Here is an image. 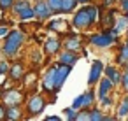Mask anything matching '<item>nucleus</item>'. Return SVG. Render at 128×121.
Instances as JSON below:
<instances>
[{
  "mask_svg": "<svg viewBox=\"0 0 128 121\" xmlns=\"http://www.w3.org/2000/svg\"><path fill=\"white\" fill-rule=\"evenodd\" d=\"M95 18H96V7H93V6L84 7L74 16V26L76 28H88L93 25Z\"/></svg>",
  "mask_w": 128,
  "mask_h": 121,
  "instance_id": "1",
  "label": "nucleus"
},
{
  "mask_svg": "<svg viewBox=\"0 0 128 121\" xmlns=\"http://www.w3.org/2000/svg\"><path fill=\"white\" fill-rule=\"evenodd\" d=\"M23 34L18 32V30H12L11 34H7V40H6V46H4V53L6 54H14L18 51V48L23 44Z\"/></svg>",
  "mask_w": 128,
  "mask_h": 121,
  "instance_id": "2",
  "label": "nucleus"
},
{
  "mask_svg": "<svg viewBox=\"0 0 128 121\" xmlns=\"http://www.w3.org/2000/svg\"><path fill=\"white\" fill-rule=\"evenodd\" d=\"M46 107V100L42 96H34L32 100H28V114L30 116H37L44 110Z\"/></svg>",
  "mask_w": 128,
  "mask_h": 121,
  "instance_id": "3",
  "label": "nucleus"
},
{
  "mask_svg": "<svg viewBox=\"0 0 128 121\" xmlns=\"http://www.w3.org/2000/svg\"><path fill=\"white\" fill-rule=\"evenodd\" d=\"M114 39H116V35L114 34H100V35H93L91 37V44H95V46H98V48H107V46H110L112 42H114Z\"/></svg>",
  "mask_w": 128,
  "mask_h": 121,
  "instance_id": "4",
  "label": "nucleus"
},
{
  "mask_svg": "<svg viewBox=\"0 0 128 121\" xmlns=\"http://www.w3.org/2000/svg\"><path fill=\"white\" fill-rule=\"evenodd\" d=\"M70 65H65V63H60V65H56V90H60L62 88V84L65 82V79L68 77V74H70Z\"/></svg>",
  "mask_w": 128,
  "mask_h": 121,
  "instance_id": "5",
  "label": "nucleus"
},
{
  "mask_svg": "<svg viewBox=\"0 0 128 121\" xmlns=\"http://www.w3.org/2000/svg\"><path fill=\"white\" fill-rule=\"evenodd\" d=\"M44 90H48V91L56 90V67L49 68V72L46 74V77H44Z\"/></svg>",
  "mask_w": 128,
  "mask_h": 121,
  "instance_id": "6",
  "label": "nucleus"
},
{
  "mask_svg": "<svg viewBox=\"0 0 128 121\" xmlns=\"http://www.w3.org/2000/svg\"><path fill=\"white\" fill-rule=\"evenodd\" d=\"M102 62H93V65H91V74H90V77H88V82L90 84H95L96 81H98V77H100V74H102Z\"/></svg>",
  "mask_w": 128,
  "mask_h": 121,
  "instance_id": "7",
  "label": "nucleus"
},
{
  "mask_svg": "<svg viewBox=\"0 0 128 121\" xmlns=\"http://www.w3.org/2000/svg\"><path fill=\"white\" fill-rule=\"evenodd\" d=\"M4 100H6L9 105H18V104L23 100V96H21V93H20V91L11 90V91H7V93L4 95Z\"/></svg>",
  "mask_w": 128,
  "mask_h": 121,
  "instance_id": "8",
  "label": "nucleus"
},
{
  "mask_svg": "<svg viewBox=\"0 0 128 121\" xmlns=\"http://www.w3.org/2000/svg\"><path fill=\"white\" fill-rule=\"evenodd\" d=\"M35 16L39 18V20H46L48 16H49V7H48V4L46 2H37V6H35Z\"/></svg>",
  "mask_w": 128,
  "mask_h": 121,
  "instance_id": "9",
  "label": "nucleus"
},
{
  "mask_svg": "<svg viewBox=\"0 0 128 121\" xmlns=\"http://www.w3.org/2000/svg\"><path fill=\"white\" fill-rule=\"evenodd\" d=\"M63 46L67 48V51H77L81 48V40H79L77 35H70V37H67V40H65Z\"/></svg>",
  "mask_w": 128,
  "mask_h": 121,
  "instance_id": "10",
  "label": "nucleus"
},
{
  "mask_svg": "<svg viewBox=\"0 0 128 121\" xmlns=\"http://www.w3.org/2000/svg\"><path fill=\"white\" fill-rule=\"evenodd\" d=\"M112 84H114V82H112V81H110L109 77H105V79H104V81L100 82V88H98V96H100V98L107 96V91H109V90L112 88Z\"/></svg>",
  "mask_w": 128,
  "mask_h": 121,
  "instance_id": "11",
  "label": "nucleus"
},
{
  "mask_svg": "<svg viewBox=\"0 0 128 121\" xmlns=\"http://www.w3.org/2000/svg\"><path fill=\"white\" fill-rule=\"evenodd\" d=\"M77 62V56L72 53V51H67V53H63L62 56H60V63H65V65H74Z\"/></svg>",
  "mask_w": 128,
  "mask_h": 121,
  "instance_id": "12",
  "label": "nucleus"
},
{
  "mask_svg": "<svg viewBox=\"0 0 128 121\" xmlns=\"http://www.w3.org/2000/svg\"><path fill=\"white\" fill-rule=\"evenodd\" d=\"M105 76L114 82V84H118V82H121V76H119V72L114 68V67H107L105 68Z\"/></svg>",
  "mask_w": 128,
  "mask_h": 121,
  "instance_id": "13",
  "label": "nucleus"
},
{
  "mask_svg": "<svg viewBox=\"0 0 128 121\" xmlns=\"http://www.w3.org/2000/svg\"><path fill=\"white\" fill-rule=\"evenodd\" d=\"M60 49V42L56 40V39H49L48 42H46V53L48 54H53V53H56Z\"/></svg>",
  "mask_w": 128,
  "mask_h": 121,
  "instance_id": "14",
  "label": "nucleus"
},
{
  "mask_svg": "<svg viewBox=\"0 0 128 121\" xmlns=\"http://www.w3.org/2000/svg\"><path fill=\"white\" fill-rule=\"evenodd\" d=\"M6 118H9V119H20L21 118V110L18 109V105H9V109L6 112Z\"/></svg>",
  "mask_w": 128,
  "mask_h": 121,
  "instance_id": "15",
  "label": "nucleus"
},
{
  "mask_svg": "<svg viewBox=\"0 0 128 121\" xmlns=\"http://www.w3.org/2000/svg\"><path fill=\"white\" fill-rule=\"evenodd\" d=\"M21 76H23V67H21V63L12 65V68H11V77H12L14 81H18V79H21Z\"/></svg>",
  "mask_w": 128,
  "mask_h": 121,
  "instance_id": "16",
  "label": "nucleus"
},
{
  "mask_svg": "<svg viewBox=\"0 0 128 121\" xmlns=\"http://www.w3.org/2000/svg\"><path fill=\"white\" fill-rule=\"evenodd\" d=\"M76 4H77V0H62V12H70V11H74Z\"/></svg>",
  "mask_w": 128,
  "mask_h": 121,
  "instance_id": "17",
  "label": "nucleus"
},
{
  "mask_svg": "<svg viewBox=\"0 0 128 121\" xmlns=\"http://www.w3.org/2000/svg\"><path fill=\"white\" fill-rule=\"evenodd\" d=\"M48 7L53 12H62V0H48Z\"/></svg>",
  "mask_w": 128,
  "mask_h": 121,
  "instance_id": "18",
  "label": "nucleus"
},
{
  "mask_svg": "<svg viewBox=\"0 0 128 121\" xmlns=\"http://www.w3.org/2000/svg\"><path fill=\"white\" fill-rule=\"evenodd\" d=\"M49 28L51 30H56V32H65V30H68V25L65 21H53L49 25Z\"/></svg>",
  "mask_w": 128,
  "mask_h": 121,
  "instance_id": "19",
  "label": "nucleus"
},
{
  "mask_svg": "<svg viewBox=\"0 0 128 121\" xmlns=\"http://www.w3.org/2000/svg\"><path fill=\"white\" fill-rule=\"evenodd\" d=\"M118 114L121 118H126L128 116V98H123V102H121V105L118 109Z\"/></svg>",
  "mask_w": 128,
  "mask_h": 121,
  "instance_id": "20",
  "label": "nucleus"
},
{
  "mask_svg": "<svg viewBox=\"0 0 128 121\" xmlns=\"http://www.w3.org/2000/svg\"><path fill=\"white\" fill-rule=\"evenodd\" d=\"M35 16V11H32L30 7H25L23 11H20V18L21 20H30V18H34Z\"/></svg>",
  "mask_w": 128,
  "mask_h": 121,
  "instance_id": "21",
  "label": "nucleus"
},
{
  "mask_svg": "<svg viewBox=\"0 0 128 121\" xmlns=\"http://www.w3.org/2000/svg\"><path fill=\"white\" fill-rule=\"evenodd\" d=\"M118 62H119V63H126V62H128V42L123 46V49H121V53H119Z\"/></svg>",
  "mask_w": 128,
  "mask_h": 121,
  "instance_id": "22",
  "label": "nucleus"
},
{
  "mask_svg": "<svg viewBox=\"0 0 128 121\" xmlns=\"http://www.w3.org/2000/svg\"><path fill=\"white\" fill-rule=\"evenodd\" d=\"M91 102H93V91H88V93H84V95H82V107H88V105H91Z\"/></svg>",
  "mask_w": 128,
  "mask_h": 121,
  "instance_id": "23",
  "label": "nucleus"
},
{
  "mask_svg": "<svg viewBox=\"0 0 128 121\" xmlns=\"http://www.w3.org/2000/svg\"><path fill=\"white\" fill-rule=\"evenodd\" d=\"M90 119H93V121H100V119H104V116H102L100 110H91V112H90Z\"/></svg>",
  "mask_w": 128,
  "mask_h": 121,
  "instance_id": "24",
  "label": "nucleus"
},
{
  "mask_svg": "<svg viewBox=\"0 0 128 121\" xmlns=\"http://www.w3.org/2000/svg\"><path fill=\"white\" fill-rule=\"evenodd\" d=\"M11 6H12V0H0V7H2L4 11H6V9H9Z\"/></svg>",
  "mask_w": 128,
  "mask_h": 121,
  "instance_id": "25",
  "label": "nucleus"
},
{
  "mask_svg": "<svg viewBox=\"0 0 128 121\" xmlns=\"http://www.w3.org/2000/svg\"><path fill=\"white\" fill-rule=\"evenodd\" d=\"M72 107H74V109H79V107H82V95H81V96H77V98L74 100Z\"/></svg>",
  "mask_w": 128,
  "mask_h": 121,
  "instance_id": "26",
  "label": "nucleus"
},
{
  "mask_svg": "<svg viewBox=\"0 0 128 121\" xmlns=\"http://www.w3.org/2000/svg\"><path fill=\"white\" fill-rule=\"evenodd\" d=\"M112 21H114V18H112V12H110V14H107V18L104 20L102 25H104V26H109V25H112Z\"/></svg>",
  "mask_w": 128,
  "mask_h": 121,
  "instance_id": "27",
  "label": "nucleus"
},
{
  "mask_svg": "<svg viewBox=\"0 0 128 121\" xmlns=\"http://www.w3.org/2000/svg\"><path fill=\"white\" fill-rule=\"evenodd\" d=\"M25 7H28V4H26V2H18V4L14 6V9H16L18 12H20V11H23Z\"/></svg>",
  "mask_w": 128,
  "mask_h": 121,
  "instance_id": "28",
  "label": "nucleus"
},
{
  "mask_svg": "<svg viewBox=\"0 0 128 121\" xmlns=\"http://www.w3.org/2000/svg\"><path fill=\"white\" fill-rule=\"evenodd\" d=\"M121 82H123V88H124V90L128 91V70H126V74H124V76L121 77Z\"/></svg>",
  "mask_w": 128,
  "mask_h": 121,
  "instance_id": "29",
  "label": "nucleus"
},
{
  "mask_svg": "<svg viewBox=\"0 0 128 121\" xmlns=\"http://www.w3.org/2000/svg\"><path fill=\"white\" fill-rule=\"evenodd\" d=\"M65 114H68V119H76V118H77V114L74 112V107H72V109H67Z\"/></svg>",
  "mask_w": 128,
  "mask_h": 121,
  "instance_id": "30",
  "label": "nucleus"
},
{
  "mask_svg": "<svg viewBox=\"0 0 128 121\" xmlns=\"http://www.w3.org/2000/svg\"><path fill=\"white\" fill-rule=\"evenodd\" d=\"M76 119H90V112H79Z\"/></svg>",
  "mask_w": 128,
  "mask_h": 121,
  "instance_id": "31",
  "label": "nucleus"
},
{
  "mask_svg": "<svg viewBox=\"0 0 128 121\" xmlns=\"http://www.w3.org/2000/svg\"><path fill=\"white\" fill-rule=\"evenodd\" d=\"M121 9L124 12H128V0H121Z\"/></svg>",
  "mask_w": 128,
  "mask_h": 121,
  "instance_id": "32",
  "label": "nucleus"
},
{
  "mask_svg": "<svg viewBox=\"0 0 128 121\" xmlns=\"http://www.w3.org/2000/svg\"><path fill=\"white\" fill-rule=\"evenodd\" d=\"M6 112H7V110H6L2 105H0V119H2V118H6Z\"/></svg>",
  "mask_w": 128,
  "mask_h": 121,
  "instance_id": "33",
  "label": "nucleus"
},
{
  "mask_svg": "<svg viewBox=\"0 0 128 121\" xmlns=\"http://www.w3.org/2000/svg\"><path fill=\"white\" fill-rule=\"evenodd\" d=\"M6 70H7V65H6V63H2V65H0V74H4Z\"/></svg>",
  "mask_w": 128,
  "mask_h": 121,
  "instance_id": "34",
  "label": "nucleus"
},
{
  "mask_svg": "<svg viewBox=\"0 0 128 121\" xmlns=\"http://www.w3.org/2000/svg\"><path fill=\"white\" fill-rule=\"evenodd\" d=\"M0 35H7V28L6 26H0Z\"/></svg>",
  "mask_w": 128,
  "mask_h": 121,
  "instance_id": "35",
  "label": "nucleus"
},
{
  "mask_svg": "<svg viewBox=\"0 0 128 121\" xmlns=\"http://www.w3.org/2000/svg\"><path fill=\"white\" fill-rule=\"evenodd\" d=\"M60 118H56V116H53V118H48V121H58Z\"/></svg>",
  "mask_w": 128,
  "mask_h": 121,
  "instance_id": "36",
  "label": "nucleus"
},
{
  "mask_svg": "<svg viewBox=\"0 0 128 121\" xmlns=\"http://www.w3.org/2000/svg\"><path fill=\"white\" fill-rule=\"evenodd\" d=\"M104 4H105V6H110V4H112V0H105Z\"/></svg>",
  "mask_w": 128,
  "mask_h": 121,
  "instance_id": "37",
  "label": "nucleus"
},
{
  "mask_svg": "<svg viewBox=\"0 0 128 121\" xmlns=\"http://www.w3.org/2000/svg\"><path fill=\"white\" fill-rule=\"evenodd\" d=\"M77 2H88V0H77Z\"/></svg>",
  "mask_w": 128,
  "mask_h": 121,
  "instance_id": "38",
  "label": "nucleus"
},
{
  "mask_svg": "<svg viewBox=\"0 0 128 121\" xmlns=\"http://www.w3.org/2000/svg\"><path fill=\"white\" fill-rule=\"evenodd\" d=\"M126 70H128V62H126Z\"/></svg>",
  "mask_w": 128,
  "mask_h": 121,
  "instance_id": "39",
  "label": "nucleus"
},
{
  "mask_svg": "<svg viewBox=\"0 0 128 121\" xmlns=\"http://www.w3.org/2000/svg\"><path fill=\"white\" fill-rule=\"evenodd\" d=\"M126 20H128V12H126Z\"/></svg>",
  "mask_w": 128,
  "mask_h": 121,
  "instance_id": "40",
  "label": "nucleus"
},
{
  "mask_svg": "<svg viewBox=\"0 0 128 121\" xmlns=\"http://www.w3.org/2000/svg\"><path fill=\"white\" fill-rule=\"evenodd\" d=\"M126 118H128V116H126Z\"/></svg>",
  "mask_w": 128,
  "mask_h": 121,
  "instance_id": "41",
  "label": "nucleus"
}]
</instances>
